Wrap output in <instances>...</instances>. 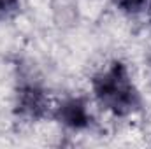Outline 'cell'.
Here are the masks:
<instances>
[{
  "mask_svg": "<svg viewBox=\"0 0 151 149\" xmlns=\"http://www.w3.org/2000/svg\"><path fill=\"white\" fill-rule=\"evenodd\" d=\"M93 91L106 109L119 116L134 112L139 105L137 91L128 70L121 63H113L97 75L93 79Z\"/></svg>",
  "mask_w": 151,
  "mask_h": 149,
  "instance_id": "6da1fadb",
  "label": "cell"
},
{
  "mask_svg": "<svg viewBox=\"0 0 151 149\" xmlns=\"http://www.w3.org/2000/svg\"><path fill=\"white\" fill-rule=\"evenodd\" d=\"M46 105H47L46 95L37 86H25L18 95V107H19V112L25 116L39 117L46 111Z\"/></svg>",
  "mask_w": 151,
  "mask_h": 149,
  "instance_id": "7a4b0ae2",
  "label": "cell"
},
{
  "mask_svg": "<svg viewBox=\"0 0 151 149\" xmlns=\"http://www.w3.org/2000/svg\"><path fill=\"white\" fill-rule=\"evenodd\" d=\"M58 117L72 126V128H81V126H86L88 121H90V114H88V109L86 105L77 100V98H72L69 102H65L63 105H60V111H58Z\"/></svg>",
  "mask_w": 151,
  "mask_h": 149,
  "instance_id": "3957f363",
  "label": "cell"
},
{
  "mask_svg": "<svg viewBox=\"0 0 151 149\" xmlns=\"http://www.w3.org/2000/svg\"><path fill=\"white\" fill-rule=\"evenodd\" d=\"M146 4L148 0H116V5L127 12H139L141 9H144Z\"/></svg>",
  "mask_w": 151,
  "mask_h": 149,
  "instance_id": "277c9868",
  "label": "cell"
},
{
  "mask_svg": "<svg viewBox=\"0 0 151 149\" xmlns=\"http://www.w3.org/2000/svg\"><path fill=\"white\" fill-rule=\"evenodd\" d=\"M19 2L18 0H0V18H7L11 12L18 9Z\"/></svg>",
  "mask_w": 151,
  "mask_h": 149,
  "instance_id": "5b68a950",
  "label": "cell"
}]
</instances>
